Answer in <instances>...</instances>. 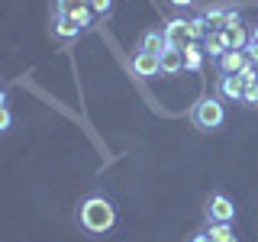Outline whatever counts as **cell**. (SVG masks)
Returning <instances> with one entry per match:
<instances>
[{"instance_id":"6da1fadb","label":"cell","mask_w":258,"mask_h":242,"mask_svg":"<svg viewBox=\"0 0 258 242\" xmlns=\"http://www.w3.org/2000/svg\"><path fill=\"white\" fill-rule=\"evenodd\" d=\"M78 226L91 236H107V232L116 226V207H113L110 197L103 194H87L78 204Z\"/></svg>"},{"instance_id":"7a4b0ae2","label":"cell","mask_w":258,"mask_h":242,"mask_svg":"<svg viewBox=\"0 0 258 242\" xmlns=\"http://www.w3.org/2000/svg\"><path fill=\"white\" fill-rule=\"evenodd\" d=\"M226 123V107L220 94H204L197 97V103L190 107V126L200 133H216Z\"/></svg>"},{"instance_id":"3957f363","label":"cell","mask_w":258,"mask_h":242,"mask_svg":"<svg viewBox=\"0 0 258 242\" xmlns=\"http://www.w3.org/2000/svg\"><path fill=\"white\" fill-rule=\"evenodd\" d=\"M236 220V204L226 194H210L207 197V223H232Z\"/></svg>"},{"instance_id":"277c9868","label":"cell","mask_w":258,"mask_h":242,"mask_svg":"<svg viewBox=\"0 0 258 242\" xmlns=\"http://www.w3.org/2000/svg\"><path fill=\"white\" fill-rule=\"evenodd\" d=\"M129 71H133L136 78H155V75H161V55L139 52V48H136V55L129 58Z\"/></svg>"},{"instance_id":"5b68a950","label":"cell","mask_w":258,"mask_h":242,"mask_svg":"<svg viewBox=\"0 0 258 242\" xmlns=\"http://www.w3.org/2000/svg\"><path fill=\"white\" fill-rule=\"evenodd\" d=\"M161 32H165V39H168V45L171 48H181V45H187L190 42V20H184V16H177V20H168L165 26H161Z\"/></svg>"},{"instance_id":"8992f818","label":"cell","mask_w":258,"mask_h":242,"mask_svg":"<svg viewBox=\"0 0 258 242\" xmlns=\"http://www.w3.org/2000/svg\"><path fill=\"white\" fill-rule=\"evenodd\" d=\"M216 94L229 103H242V97H245V81L239 75H220L216 78Z\"/></svg>"},{"instance_id":"52a82bcc","label":"cell","mask_w":258,"mask_h":242,"mask_svg":"<svg viewBox=\"0 0 258 242\" xmlns=\"http://www.w3.org/2000/svg\"><path fill=\"white\" fill-rule=\"evenodd\" d=\"M210 29H229V26H239L242 23V13L239 10H226V7H207L204 10Z\"/></svg>"},{"instance_id":"ba28073f","label":"cell","mask_w":258,"mask_h":242,"mask_svg":"<svg viewBox=\"0 0 258 242\" xmlns=\"http://www.w3.org/2000/svg\"><path fill=\"white\" fill-rule=\"evenodd\" d=\"M204 52L210 55V58H223L226 52H229V39H226V29H210L204 36Z\"/></svg>"},{"instance_id":"9c48e42d","label":"cell","mask_w":258,"mask_h":242,"mask_svg":"<svg viewBox=\"0 0 258 242\" xmlns=\"http://www.w3.org/2000/svg\"><path fill=\"white\" fill-rule=\"evenodd\" d=\"M245 62H248L245 48H229L223 58H216V68H220V75H239Z\"/></svg>"},{"instance_id":"30bf717a","label":"cell","mask_w":258,"mask_h":242,"mask_svg":"<svg viewBox=\"0 0 258 242\" xmlns=\"http://www.w3.org/2000/svg\"><path fill=\"white\" fill-rule=\"evenodd\" d=\"M181 52H184V71H200V68H204V58H207L204 42L190 39L187 45H181Z\"/></svg>"},{"instance_id":"8fae6325","label":"cell","mask_w":258,"mask_h":242,"mask_svg":"<svg viewBox=\"0 0 258 242\" xmlns=\"http://www.w3.org/2000/svg\"><path fill=\"white\" fill-rule=\"evenodd\" d=\"M136 48H139V52H155V55H161L168 48V39H165V32H161V29H149V32H142V36H139Z\"/></svg>"},{"instance_id":"7c38bea8","label":"cell","mask_w":258,"mask_h":242,"mask_svg":"<svg viewBox=\"0 0 258 242\" xmlns=\"http://www.w3.org/2000/svg\"><path fill=\"white\" fill-rule=\"evenodd\" d=\"M177 71H184V52L168 45L161 52V75H177Z\"/></svg>"},{"instance_id":"4fadbf2b","label":"cell","mask_w":258,"mask_h":242,"mask_svg":"<svg viewBox=\"0 0 258 242\" xmlns=\"http://www.w3.org/2000/svg\"><path fill=\"white\" fill-rule=\"evenodd\" d=\"M207 236L213 242H239L232 223H207Z\"/></svg>"},{"instance_id":"5bb4252c","label":"cell","mask_w":258,"mask_h":242,"mask_svg":"<svg viewBox=\"0 0 258 242\" xmlns=\"http://www.w3.org/2000/svg\"><path fill=\"white\" fill-rule=\"evenodd\" d=\"M226 39H229V48H245L248 39H252V32L239 23V26H229V29H226Z\"/></svg>"},{"instance_id":"9a60e30c","label":"cell","mask_w":258,"mask_h":242,"mask_svg":"<svg viewBox=\"0 0 258 242\" xmlns=\"http://www.w3.org/2000/svg\"><path fill=\"white\" fill-rule=\"evenodd\" d=\"M55 32H58L61 39H75L81 29L75 26V20H71V16H58V20H55Z\"/></svg>"},{"instance_id":"2e32d148","label":"cell","mask_w":258,"mask_h":242,"mask_svg":"<svg viewBox=\"0 0 258 242\" xmlns=\"http://www.w3.org/2000/svg\"><path fill=\"white\" fill-rule=\"evenodd\" d=\"M87 0H55V20H58V16H71L78 10V7H84Z\"/></svg>"},{"instance_id":"e0dca14e","label":"cell","mask_w":258,"mask_h":242,"mask_svg":"<svg viewBox=\"0 0 258 242\" xmlns=\"http://www.w3.org/2000/svg\"><path fill=\"white\" fill-rule=\"evenodd\" d=\"M207 32H210L207 16H204V13H200V16H194V20H190V36L197 39V42H204V36H207Z\"/></svg>"},{"instance_id":"ac0fdd59","label":"cell","mask_w":258,"mask_h":242,"mask_svg":"<svg viewBox=\"0 0 258 242\" xmlns=\"http://www.w3.org/2000/svg\"><path fill=\"white\" fill-rule=\"evenodd\" d=\"M13 126V113H10V103H7V94L0 97V133H10Z\"/></svg>"},{"instance_id":"d6986e66","label":"cell","mask_w":258,"mask_h":242,"mask_svg":"<svg viewBox=\"0 0 258 242\" xmlns=\"http://www.w3.org/2000/svg\"><path fill=\"white\" fill-rule=\"evenodd\" d=\"M239 78L245 81V84H258V65L255 62H245V65H242V71H239Z\"/></svg>"},{"instance_id":"ffe728a7","label":"cell","mask_w":258,"mask_h":242,"mask_svg":"<svg viewBox=\"0 0 258 242\" xmlns=\"http://www.w3.org/2000/svg\"><path fill=\"white\" fill-rule=\"evenodd\" d=\"M87 4H91V10H94L97 16H103V20H107L110 10H113V0H87Z\"/></svg>"},{"instance_id":"44dd1931","label":"cell","mask_w":258,"mask_h":242,"mask_svg":"<svg viewBox=\"0 0 258 242\" xmlns=\"http://www.w3.org/2000/svg\"><path fill=\"white\" fill-rule=\"evenodd\" d=\"M242 103L258 107V84H245V97H242Z\"/></svg>"},{"instance_id":"7402d4cb","label":"cell","mask_w":258,"mask_h":242,"mask_svg":"<svg viewBox=\"0 0 258 242\" xmlns=\"http://www.w3.org/2000/svg\"><path fill=\"white\" fill-rule=\"evenodd\" d=\"M245 55H248V62H255V65H258V42H255V39H248Z\"/></svg>"},{"instance_id":"603a6c76","label":"cell","mask_w":258,"mask_h":242,"mask_svg":"<svg viewBox=\"0 0 258 242\" xmlns=\"http://www.w3.org/2000/svg\"><path fill=\"white\" fill-rule=\"evenodd\" d=\"M187 242H213V239H210V236H207V229H204V232H194Z\"/></svg>"},{"instance_id":"cb8c5ba5","label":"cell","mask_w":258,"mask_h":242,"mask_svg":"<svg viewBox=\"0 0 258 242\" xmlns=\"http://www.w3.org/2000/svg\"><path fill=\"white\" fill-rule=\"evenodd\" d=\"M168 4H171V7H181V10H184V7H194V0H168Z\"/></svg>"},{"instance_id":"d4e9b609","label":"cell","mask_w":258,"mask_h":242,"mask_svg":"<svg viewBox=\"0 0 258 242\" xmlns=\"http://www.w3.org/2000/svg\"><path fill=\"white\" fill-rule=\"evenodd\" d=\"M252 39H255V42H258V23H255V26H252Z\"/></svg>"}]
</instances>
